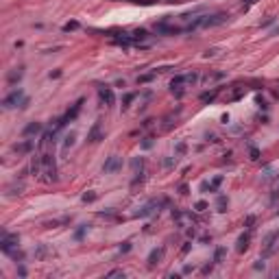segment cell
I'll return each instance as SVG.
<instances>
[{
	"label": "cell",
	"mask_w": 279,
	"mask_h": 279,
	"mask_svg": "<svg viewBox=\"0 0 279 279\" xmlns=\"http://www.w3.org/2000/svg\"><path fill=\"white\" fill-rule=\"evenodd\" d=\"M249 240H251L249 233H242V235L238 238V251H240V253H244V251L249 249Z\"/></svg>",
	"instance_id": "9"
},
{
	"label": "cell",
	"mask_w": 279,
	"mask_h": 279,
	"mask_svg": "<svg viewBox=\"0 0 279 279\" xmlns=\"http://www.w3.org/2000/svg\"><path fill=\"white\" fill-rule=\"evenodd\" d=\"M186 148H187L186 142H179V144H177V153H186Z\"/></svg>",
	"instance_id": "25"
},
{
	"label": "cell",
	"mask_w": 279,
	"mask_h": 279,
	"mask_svg": "<svg viewBox=\"0 0 279 279\" xmlns=\"http://www.w3.org/2000/svg\"><path fill=\"white\" fill-rule=\"evenodd\" d=\"M255 0H244V7H249V4H253Z\"/></svg>",
	"instance_id": "32"
},
{
	"label": "cell",
	"mask_w": 279,
	"mask_h": 279,
	"mask_svg": "<svg viewBox=\"0 0 279 279\" xmlns=\"http://www.w3.org/2000/svg\"><path fill=\"white\" fill-rule=\"evenodd\" d=\"M42 164H44V168H46L48 181H55V179H57V166H55V159H52V155H50V153L42 155Z\"/></svg>",
	"instance_id": "2"
},
{
	"label": "cell",
	"mask_w": 279,
	"mask_h": 279,
	"mask_svg": "<svg viewBox=\"0 0 279 279\" xmlns=\"http://www.w3.org/2000/svg\"><path fill=\"white\" fill-rule=\"evenodd\" d=\"M223 255H225V249H223V246H218V249H216V255H214V262H220V260H223Z\"/></svg>",
	"instance_id": "19"
},
{
	"label": "cell",
	"mask_w": 279,
	"mask_h": 279,
	"mask_svg": "<svg viewBox=\"0 0 279 279\" xmlns=\"http://www.w3.org/2000/svg\"><path fill=\"white\" fill-rule=\"evenodd\" d=\"M39 131H42V122H31V124H26L24 135L29 138V135H35V133H39Z\"/></svg>",
	"instance_id": "8"
},
{
	"label": "cell",
	"mask_w": 279,
	"mask_h": 279,
	"mask_svg": "<svg viewBox=\"0 0 279 279\" xmlns=\"http://www.w3.org/2000/svg\"><path fill=\"white\" fill-rule=\"evenodd\" d=\"M83 201H85V203H92V201H96V194H94V192H90V194L85 192V194H83Z\"/></svg>",
	"instance_id": "21"
},
{
	"label": "cell",
	"mask_w": 279,
	"mask_h": 279,
	"mask_svg": "<svg viewBox=\"0 0 279 279\" xmlns=\"http://www.w3.org/2000/svg\"><path fill=\"white\" fill-rule=\"evenodd\" d=\"M251 159H260V150L255 146H251Z\"/></svg>",
	"instance_id": "24"
},
{
	"label": "cell",
	"mask_w": 279,
	"mask_h": 279,
	"mask_svg": "<svg viewBox=\"0 0 279 279\" xmlns=\"http://www.w3.org/2000/svg\"><path fill=\"white\" fill-rule=\"evenodd\" d=\"M120 251L122 253H129L131 251V242H124V246H120Z\"/></svg>",
	"instance_id": "29"
},
{
	"label": "cell",
	"mask_w": 279,
	"mask_h": 279,
	"mask_svg": "<svg viewBox=\"0 0 279 279\" xmlns=\"http://www.w3.org/2000/svg\"><path fill=\"white\" fill-rule=\"evenodd\" d=\"M122 168V157H118V155H111L107 161H105V166H103V172H118Z\"/></svg>",
	"instance_id": "5"
},
{
	"label": "cell",
	"mask_w": 279,
	"mask_h": 279,
	"mask_svg": "<svg viewBox=\"0 0 279 279\" xmlns=\"http://www.w3.org/2000/svg\"><path fill=\"white\" fill-rule=\"evenodd\" d=\"M74 29H79V22H68V24H63V31H74Z\"/></svg>",
	"instance_id": "20"
},
{
	"label": "cell",
	"mask_w": 279,
	"mask_h": 279,
	"mask_svg": "<svg viewBox=\"0 0 279 279\" xmlns=\"http://www.w3.org/2000/svg\"><path fill=\"white\" fill-rule=\"evenodd\" d=\"M225 207H227V198L218 196V212H225Z\"/></svg>",
	"instance_id": "18"
},
{
	"label": "cell",
	"mask_w": 279,
	"mask_h": 279,
	"mask_svg": "<svg viewBox=\"0 0 279 279\" xmlns=\"http://www.w3.org/2000/svg\"><path fill=\"white\" fill-rule=\"evenodd\" d=\"M161 255H164V249H155V251L148 255V264H150V266L157 264V260H161Z\"/></svg>",
	"instance_id": "12"
},
{
	"label": "cell",
	"mask_w": 279,
	"mask_h": 279,
	"mask_svg": "<svg viewBox=\"0 0 279 279\" xmlns=\"http://www.w3.org/2000/svg\"><path fill=\"white\" fill-rule=\"evenodd\" d=\"M133 98H135V94H127V96H124V103H122V107L127 109V107H129V103H131Z\"/></svg>",
	"instance_id": "22"
},
{
	"label": "cell",
	"mask_w": 279,
	"mask_h": 279,
	"mask_svg": "<svg viewBox=\"0 0 279 279\" xmlns=\"http://www.w3.org/2000/svg\"><path fill=\"white\" fill-rule=\"evenodd\" d=\"M22 74H24V68H15L13 72H9L7 81H9V83H15V81H20V79H22Z\"/></svg>",
	"instance_id": "10"
},
{
	"label": "cell",
	"mask_w": 279,
	"mask_h": 279,
	"mask_svg": "<svg viewBox=\"0 0 279 279\" xmlns=\"http://www.w3.org/2000/svg\"><path fill=\"white\" fill-rule=\"evenodd\" d=\"M29 103H31V100H29V96H24V100L20 103V109H26V107H29Z\"/></svg>",
	"instance_id": "27"
},
{
	"label": "cell",
	"mask_w": 279,
	"mask_h": 279,
	"mask_svg": "<svg viewBox=\"0 0 279 279\" xmlns=\"http://www.w3.org/2000/svg\"><path fill=\"white\" fill-rule=\"evenodd\" d=\"M150 146H153V140L150 138H146L144 142H142V148H150Z\"/></svg>",
	"instance_id": "26"
},
{
	"label": "cell",
	"mask_w": 279,
	"mask_h": 279,
	"mask_svg": "<svg viewBox=\"0 0 279 279\" xmlns=\"http://www.w3.org/2000/svg\"><path fill=\"white\" fill-rule=\"evenodd\" d=\"M186 29H179V26H170V24H166V22H157L155 24V33H159V35H177V33H183Z\"/></svg>",
	"instance_id": "4"
},
{
	"label": "cell",
	"mask_w": 279,
	"mask_h": 279,
	"mask_svg": "<svg viewBox=\"0 0 279 279\" xmlns=\"http://www.w3.org/2000/svg\"><path fill=\"white\" fill-rule=\"evenodd\" d=\"M205 207H207V203H205V201H198V203H196V209H198V212H203Z\"/></svg>",
	"instance_id": "28"
},
{
	"label": "cell",
	"mask_w": 279,
	"mask_h": 279,
	"mask_svg": "<svg viewBox=\"0 0 279 279\" xmlns=\"http://www.w3.org/2000/svg\"><path fill=\"white\" fill-rule=\"evenodd\" d=\"M100 140H105V135H103V131H100V122H96L92 129H90V133H87V142L96 144V142H100Z\"/></svg>",
	"instance_id": "7"
},
{
	"label": "cell",
	"mask_w": 279,
	"mask_h": 279,
	"mask_svg": "<svg viewBox=\"0 0 279 279\" xmlns=\"http://www.w3.org/2000/svg\"><path fill=\"white\" fill-rule=\"evenodd\" d=\"M31 148H33V142H31V140H26V142H22V144H15V146H13V150H15V153H29Z\"/></svg>",
	"instance_id": "11"
},
{
	"label": "cell",
	"mask_w": 279,
	"mask_h": 279,
	"mask_svg": "<svg viewBox=\"0 0 279 279\" xmlns=\"http://www.w3.org/2000/svg\"><path fill=\"white\" fill-rule=\"evenodd\" d=\"M107 277H124V273H122V271H113V273H109Z\"/></svg>",
	"instance_id": "30"
},
{
	"label": "cell",
	"mask_w": 279,
	"mask_h": 279,
	"mask_svg": "<svg viewBox=\"0 0 279 279\" xmlns=\"http://www.w3.org/2000/svg\"><path fill=\"white\" fill-rule=\"evenodd\" d=\"M85 231H87V227H85V225H81V227H79V229L74 231V240H83Z\"/></svg>",
	"instance_id": "14"
},
{
	"label": "cell",
	"mask_w": 279,
	"mask_h": 279,
	"mask_svg": "<svg viewBox=\"0 0 279 279\" xmlns=\"http://www.w3.org/2000/svg\"><path fill=\"white\" fill-rule=\"evenodd\" d=\"M183 81H187V79H186V76H181V74H179V76H175V79L170 81V87H175V85H183Z\"/></svg>",
	"instance_id": "15"
},
{
	"label": "cell",
	"mask_w": 279,
	"mask_h": 279,
	"mask_svg": "<svg viewBox=\"0 0 279 279\" xmlns=\"http://www.w3.org/2000/svg\"><path fill=\"white\" fill-rule=\"evenodd\" d=\"M74 144V135L70 133V135H66V142H63V146H72Z\"/></svg>",
	"instance_id": "23"
},
{
	"label": "cell",
	"mask_w": 279,
	"mask_h": 279,
	"mask_svg": "<svg viewBox=\"0 0 279 279\" xmlns=\"http://www.w3.org/2000/svg\"><path fill=\"white\" fill-rule=\"evenodd\" d=\"M214 98H216V92H205V94H203V96H201V100H203V103H207V100L212 103Z\"/></svg>",
	"instance_id": "16"
},
{
	"label": "cell",
	"mask_w": 279,
	"mask_h": 279,
	"mask_svg": "<svg viewBox=\"0 0 279 279\" xmlns=\"http://www.w3.org/2000/svg\"><path fill=\"white\" fill-rule=\"evenodd\" d=\"M98 96H100V103L105 105V107H113V103H116V96L111 92V87H107V85H100L98 87Z\"/></svg>",
	"instance_id": "3"
},
{
	"label": "cell",
	"mask_w": 279,
	"mask_h": 279,
	"mask_svg": "<svg viewBox=\"0 0 279 279\" xmlns=\"http://www.w3.org/2000/svg\"><path fill=\"white\" fill-rule=\"evenodd\" d=\"M155 74H157V70H155V72H148V74H142V76H138V83H148V81H153Z\"/></svg>",
	"instance_id": "13"
},
{
	"label": "cell",
	"mask_w": 279,
	"mask_h": 279,
	"mask_svg": "<svg viewBox=\"0 0 279 279\" xmlns=\"http://www.w3.org/2000/svg\"><path fill=\"white\" fill-rule=\"evenodd\" d=\"M227 18H229V15H225V13H216V15H203V26H218V24H223Z\"/></svg>",
	"instance_id": "6"
},
{
	"label": "cell",
	"mask_w": 279,
	"mask_h": 279,
	"mask_svg": "<svg viewBox=\"0 0 279 279\" xmlns=\"http://www.w3.org/2000/svg\"><path fill=\"white\" fill-rule=\"evenodd\" d=\"M22 100H24V90L18 87V90H13V92L2 100V107H4V109H13V107H20Z\"/></svg>",
	"instance_id": "1"
},
{
	"label": "cell",
	"mask_w": 279,
	"mask_h": 279,
	"mask_svg": "<svg viewBox=\"0 0 279 279\" xmlns=\"http://www.w3.org/2000/svg\"><path fill=\"white\" fill-rule=\"evenodd\" d=\"M61 76V70H55V72H50V79H59Z\"/></svg>",
	"instance_id": "31"
},
{
	"label": "cell",
	"mask_w": 279,
	"mask_h": 279,
	"mask_svg": "<svg viewBox=\"0 0 279 279\" xmlns=\"http://www.w3.org/2000/svg\"><path fill=\"white\" fill-rule=\"evenodd\" d=\"M148 214H153V203L146 205V207H142V212H138V216H148Z\"/></svg>",
	"instance_id": "17"
}]
</instances>
